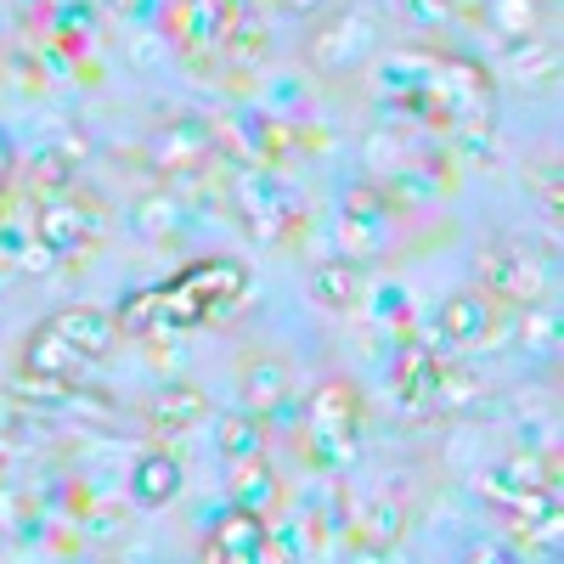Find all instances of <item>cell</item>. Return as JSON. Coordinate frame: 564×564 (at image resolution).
<instances>
[{
	"mask_svg": "<svg viewBox=\"0 0 564 564\" xmlns=\"http://www.w3.org/2000/svg\"><path fill=\"white\" fill-rule=\"evenodd\" d=\"M164 34H175L181 45H209V7H198V0H175L170 18H164Z\"/></svg>",
	"mask_w": 564,
	"mask_h": 564,
	"instance_id": "24",
	"label": "cell"
},
{
	"mask_svg": "<svg viewBox=\"0 0 564 564\" xmlns=\"http://www.w3.org/2000/svg\"><path fill=\"white\" fill-rule=\"evenodd\" d=\"M435 367H441V356H435L430 345L406 339V345L395 350V361H390V390H395V401L430 406V395H435Z\"/></svg>",
	"mask_w": 564,
	"mask_h": 564,
	"instance_id": "11",
	"label": "cell"
},
{
	"mask_svg": "<svg viewBox=\"0 0 564 564\" xmlns=\"http://www.w3.org/2000/svg\"><path fill=\"white\" fill-rule=\"evenodd\" d=\"M12 170H18V148H12V135L0 130V186L12 181Z\"/></svg>",
	"mask_w": 564,
	"mask_h": 564,
	"instance_id": "31",
	"label": "cell"
},
{
	"mask_svg": "<svg viewBox=\"0 0 564 564\" xmlns=\"http://www.w3.org/2000/svg\"><path fill=\"white\" fill-rule=\"evenodd\" d=\"M486 29L508 45H531L542 29V0H486Z\"/></svg>",
	"mask_w": 564,
	"mask_h": 564,
	"instance_id": "15",
	"label": "cell"
},
{
	"mask_svg": "<svg viewBox=\"0 0 564 564\" xmlns=\"http://www.w3.org/2000/svg\"><path fill=\"white\" fill-rule=\"evenodd\" d=\"M215 148H220V135H215L198 113H181V119H170V124L148 141V159H153L159 175H193V170H204V164L215 159Z\"/></svg>",
	"mask_w": 564,
	"mask_h": 564,
	"instance_id": "6",
	"label": "cell"
},
{
	"mask_svg": "<svg viewBox=\"0 0 564 564\" xmlns=\"http://www.w3.org/2000/svg\"><path fill=\"white\" fill-rule=\"evenodd\" d=\"M97 231H102V209L97 204H85V198H40V215H34V238L52 249L57 260L63 254H79L85 243H97Z\"/></svg>",
	"mask_w": 564,
	"mask_h": 564,
	"instance_id": "7",
	"label": "cell"
},
{
	"mask_svg": "<svg viewBox=\"0 0 564 564\" xmlns=\"http://www.w3.org/2000/svg\"><path fill=\"white\" fill-rule=\"evenodd\" d=\"M265 513H249V508H231L215 520V536H209V564H254L260 547H265Z\"/></svg>",
	"mask_w": 564,
	"mask_h": 564,
	"instance_id": "10",
	"label": "cell"
},
{
	"mask_svg": "<svg viewBox=\"0 0 564 564\" xmlns=\"http://www.w3.org/2000/svg\"><path fill=\"white\" fill-rule=\"evenodd\" d=\"M243 401H249V412L254 417H276L282 406L294 401V372L282 367V361H249V372H243Z\"/></svg>",
	"mask_w": 564,
	"mask_h": 564,
	"instance_id": "13",
	"label": "cell"
},
{
	"mask_svg": "<svg viewBox=\"0 0 564 564\" xmlns=\"http://www.w3.org/2000/svg\"><path fill=\"white\" fill-rule=\"evenodd\" d=\"M0 271L45 276V271H57V254L45 249L34 231H23V226H0Z\"/></svg>",
	"mask_w": 564,
	"mask_h": 564,
	"instance_id": "19",
	"label": "cell"
},
{
	"mask_svg": "<svg viewBox=\"0 0 564 564\" xmlns=\"http://www.w3.org/2000/svg\"><path fill=\"white\" fill-rule=\"evenodd\" d=\"M356 294H361V265H350V260H322V265L311 271V300H316V305L350 311Z\"/></svg>",
	"mask_w": 564,
	"mask_h": 564,
	"instance_id": "18",
	"label": "cell"
},
{
	"mask_svg": "<svg viewBox=\"0 0 564 564\" xmlns=\"http://www.w3.org/2000/svg\"><path fill=\"white\" fill-rule=\"evenodd\" d=\"M384 243H390V198L379 186H356L345 215H339V249H345L339 260L361 265L372 254H384Z\"/></svg>",
	"mask_w": 564,
	"mask_h": 564,
	"instance_id": "5",
	"label": "cell"
},
{
	"mask_svg": "<svg viewBox=\"0 0 564 564\" xmlns=\"http://www.w3.org/2000/svg\"><path fill=\"white\" fill-rule=\"evenodd\" d=\"M406 311H412V305H406L401 289H379V327H384V322H406Z\"/></svg>",
	"mask_w": 564,
	"mask_h": 564,
	"instance_id": "28",
	"label": "cell"
},
{
	"mask_svg": "<svg viewBox=\"0 0 564 564\" xmlns=\"http://www.w3.org/2000/svg\"><path fill=\"white\" fill-rule=\"evenodd\" d=\"M148 417H153V430L181 435V430H193L198 417H209V401H204V390H193V384H170V390H159V401L148 406Z\"/></svg>",
	"mask_w": 564,
	"mask_h": 564,
	"instance_id": "16",
	"label": "cell"
},
{
	"mask_svg": "<svg viewBox=\"0 0 564 564\" xmlns=\"http://www.w3.org/2000/svg\"><path fill=\"white\" fill-rule=\"evenodd\" d=\"M276 7H282V12H300V18H316L327 0H276Z\"/></svg>",
	"mask_w": 564,
	"mask_h": 564,
	"instance_id": "32",
	"label": "cell"
},
{
	"mask_svg": "<svg viewBox=\"0 0 564 564\" xmlns=\"http://www.w3.org/2000/svg\"><path fill=\"white\" fill-rule=\"evenodd\" d=\"M486 395V384H480V372L475 367H463V361H452V367H435V406L441 412H468Z\"/></svg>",
	"mask_w": 564,
	"mask_h": 564,
	"instance_id": "21",
	"label": "cell"
},
{
	"mask_svg": "<svg viewBox=\"0 0 564 564\" xmlns=\"http://www.w3.org/2000/svg\"><path fill=\"white\" fill-rule=\"evenodd\" d=\"M52 334L90 367V361H102L108 350H113V339H119V322L108 316V311H90V305H79V311H63V316H52L45 322Z\"/></svg>",
	"mask_w": 564,
	"mask_h": 564,
	"instance_id": "8",
	"label": "cell"
},
{
	"mask_svg": "<svg viewBox=\"0 0 564 564\" xmlns=\"http://www.w3.org/2000/svg\"><path fill=\"white\" fill-rule=\"evenodd\" d=\"M401 531H406V508H401V502H367V508H361V525H356V542L395 547Z\"/></svg>",
	"mask_w": 564,
	"mask_h": 564,
	"instance_id": "23",
	"label": "cell"
},
{
	"mask_svg": "<svg viewBox=\"0 0 564 564\" xmlns=\"http://www.w3.org/2000/svg\"><path fill=\"white\" fill-rule=\"evenodd\" d=\"M345 564H412V558L401 553V542H395V547H379V542H356V547L345 553Z\"/></svg>",
	"mask_w": 564,
	"mask_h": 564,
	"instance_id": "26",
	"label": "cell"
},
{
	"mask_svg": "<svg viewBox=\"0 0 564 564\" xmlns=\"http://www.w3.org/2000/svg\"><path fill=\"white\" fill-rule=\"evenodd\" d=\"M379 40H384V23H379V12H367V7L316 12V23L305 34V57L322 74H350V68H361L372 52H379Z\"/></svg>",
	"mask_w": 564,
	"mask_h": 564,
	"instance_id": "2",
	"label": "cell"
},
{
	"mask_svg": "<svg viewBox=\"0 0 564 564\" xmlns=\"http://www.w3.org/2000/svg\"><path fill=\"white\" fill-rule=\"evenodd\" d=\"M480 276L491 294L513 305H542L547 282H553V249H536L531 238H497L480 249Z\"/></svg>",
	"mask_w": 564,
	"mask_h": 564,
	"instance_id": "3",
	"label": "cell"
},
{
	"mask_svg": "<svg viewBox=\"0 0 564 564\" xmlns=\"http://www.w3.org/2000/svg\"><path fill=\"white\" fill-rule=\"evenodd\" d=\"M215 446H220V457H226V463H249V457H260V417H254V412L220 417Z\"/></svg>",
	"mask_w": 564,
	"mask_h": 564,
	"instance_id": "22",
	"label": "cell"
},
{
	"mask_svg": "<svg viewBox=\"0 0 564 564\" xmlns=\"http://www.w3.org/2000/svg\"><path fill=\"white\" fill-rule=\"evenodd\" d=\"M175 491H181V463L170 452H148V457L135 463V475H130L135 508H164Z\"/></svg>",
	"mask_w": 564,
	"mask_h": 564,
	"instance_id": "14",
	"label": "cell"
},
{
	"mask_svg": "<svg viewBox=\"0 0 564 564\" xmlns=\"http://www.w3.org/2000/svg\"><path fill=\"white\" fill-rule=\"evenodd\" d=\"M401 12H406V23H417V29H441V23H446V0H401Z\"/></svg>",
	"mask_w": 564,
	"mask_h": 564,
	"instance_id": "27",
	"label": "cell"
},
{
	"mask_svg": "<svg viewBox=\"0 0 564 564\" xmlns=\"http://www.w3.org/2000/svg\"><path fill=\"white\" fill-rule=\"evenodd\" d=\"M181 220H186L181 215V193H141L135 209H130V231H135V238H148V243L181 231Z\"/></svg>",
	"mask_w": 564,
	"mask_h": 564,
	"instance_id": "20",
	"label": "cell"
},
{
	"mask_svg": "<svg viewBox=\"0 0 564 564\" xmlns=\"http://www.w3.org/2000/svg\"><path fill=\"white\" fill-rule=\"evenodd\" d=\"M361 435V401L345 379H327L305 401V452L316 468H345Z\"/></svg>",
	"mask_w": 564,
	"mask_h": 564,
	"instance_id": "1",
	"label": "cell"
},
{
	"mask_svg": "<svg viewBox=\"0 0 564 564\" xmlns=\"http://www.w3.org/2000/svg\"><path fill=\"white\" fill-rule=\"evenodd\" d=\"M276 497H282V486H276V475H271L265 457H249V463L231 468V508L265 513V508H276Z\"/></svg>",
	"mask_w": 564,
	"mask_h": 564,
	"instance_id": "17",
	"label": "cell"
},
{
	"mask_svg": "<svg viewBox=\"0 0 564 564\" xmlns=\"http://www.w3.org/2000/svg\"><path fill=\"white\" fill-rule=\"evenodd\" d=\"M238 153H249L254 164H265V159H276L282 148H289V130H282L276 119H265L260 108H243V113H231L226 119V130H220Z\"/></svg>",
	"mask_w": 564,
	"mask_h": 564,
	"instance_id": "12",
	"label": "cell"
},
{
	"mask_svg": "<svg viewBox=\"0 0 564 564\" xmlns=\"http://www.w3.org/2000/svg\"><path fill=\"white\" fill-rule=\"evenodd\" d=\"M553 339H558V334H553V316H547V311H536V305H525L520 345H525V350H531V345H536V350H553Z\"/></svg>",
	"mask_w": 564,
	"mask_h": 564,
	"instance_id": "25",
	"label": "cell"
},
{
	"mask_svg": "<svg viewBox=\"0 0 564 564\" xmlns=\"http://www.w3.org/2000/svg\"><path fill=\"white\" fill-rule=\"evenodd\" d=\"M497 311H491V300L486 294H452L446 305H441V339L446 345H457V350H475V345H502L497 334Z\"/></svg>",
	"mask_w": 564,
	"mask_h": 564,
	"instance_id": "9",
	"label": "cell"
},
{
	"mask_svg": "<svg viewBox=\"0 0 564 564\" xmlns=\"http://www.w3.org/2000/svg\"><path fill=\"white\" fill-rule=\"evenodd\" d=\"M536 186H542V204L553 209V204H558V159H553V153L536 164Z\"/></svg>",
	"mask_w": 564,
	"mask_h": 564,
	"instance_id": "29",
	"label": "cell"
},
{
	"mask_svg": "<svg viewBox=\"0 0 564 564\" xmlns=\"http://www.w3.org/2000/svg\"><path fill=\"white\" fill-rule=\"evenodd\" d=\"M468 564H513L497 542H480V547H468Z\"/></svg>",
	"mask_w": 564,
	"mask_h": 564,
	"instance_id": "30",
	"label": "cell"
},
{
	"mask_svg": "<svg viewBox=\"0 0 564 564\" xmlns=\"http://www.w3.org/2000/svg\"><path fill=\"white\" fill-rule=\"evenodd\" d=\"M231 209L243 215V226L254 231V238H282V231L300 220L294 193L276 175H265V170H243L238 175V186H231Z\"/></svg>",
	"mask_w": 564,
	"mask_h": 564,
	"instance_id": "4",
	"label": "cell"
}]
</instances>
